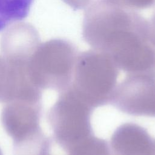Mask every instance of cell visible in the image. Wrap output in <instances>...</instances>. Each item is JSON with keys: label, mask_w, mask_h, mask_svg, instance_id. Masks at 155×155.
Instances as JSON below:
<instances>
[{"label": "cell", "mask_w": 155, "mask_h": 155, "mask_svg": "<svg viewBox=\"0 0 155 155\" xmlns=\"http://www.w3.org/2000/svg\"><path fill=\"white\" fill-rule=\"evenodd\" d=\"M82 36L94 50L111 55L137 42L148 40V21L109 0H95L84 13Z\"/></svg>", "instance_id": "obj_1"}, {"label": "cell", "mask_w": 155, "mask_h": 155, "mask_svg": "<svg viewBox=\"0 0 155 155\" xmlns=\"http://www.w3.org/2000/svg\"><path fill=\"white\" fill-rule=\"evenodd\" d=\"M42 99H14L4 105L1 122L13 140L14 155H43L50 153L52 139L40 126Z\"/></svg>", "instance_id": "obj_2"}, {"label": "cell", "mask_w": 155, "mask_h": 155, "mask_svg": "<svg viewBox=\"0 0 155 155\" xmlns=\"http://www.w3.org/2000/svg\"><path fill=\"white\" fill-rule=\"evenodd\" d=\"M107 53L89 50L78 54L70 87L94 110L110 104L119 74Z\"/></svg>", "instance_id": "obj_3"}, {"label": "cell", "mask_w": 155, "mask_h": 155, "mask_svg": "<svg viewBox=\"0 0 155 155\" xmlns=\"http://www.w3.org/2000/svg\"><path fill=\"white\" fill-rule=\"evenodd\" d=\"M78 50L70 42L53 39L37 46L26 66L28 80L35 87L60 93L72 82Z\"/></svg>", "instance_id": "obj_4"}, {"label": "cell", "mask_w": 155, "mask_h": 155, "mask_svg": "<svg viewBox=\"0 0 155 155\" xmlns=\"http://www.w3.org/2000/svg\"><path fill=\"white\" fill-rule=\"evenodd\" d=\"M93 110L70 86L59 93L47 119L53 140L65 152L94 134L91 122Z\"/></svg>", "instance_id": "obj_5"}, {"label": "cell", "mask_w": 155, "mask_h": 155, "mask_svg": "<svg viewBox=\"0 0 155 155\" xmlns=\"http://www.w3.org/2000/svg\"><path fill=\"white\" fill-rule=\"evenodd\" d=\"M110 104L130 116L155 117V79L126 76L117 84Z\"/></svg>", "instance_id": "obj_6"}, {"label": "cell", "mask_w": 155, "mask_h": 155, "mask_svg": "<svg viewBox=\"0 0 155 155\" xmlns=\"http://www.w3.org/2000/svg\"><path fill=\"white\" fill-rule=\"evenodd\" d=\"M110 145L113 155H154L155 139L143 127L125 122L113 132Z\"/></svg>", "instance_id": "obj_7"}, {"label": "cell", "mask_w": 155, "mask_h": 155, "mask_svg": "<svg viewBox=\"0 0 155 155\" xmlns=\"http://www.w3.org/2000/svg\"><path fill=\"white\" fill-rule=\"evenodd\" d=\"M34 0H0V31L28 16Z\"/></svg>", "instance_id": "obj_8"}, {"label": "cell", "mask_w": 155, "mask_h": 155, "mask_svg": "<svg viewBox=\"0 0 155 155\" xmlns=\"http://www.w3.org/2000/svg\"><path fill=\"white\" fill-rule=\"evenodd\" d=\"M67 155H113L110 143L94 134L79 142L67 153Z\"/></svg>", "instance_id": "obj_9"}, {"label": "cell", "mask_w": 155, "mask_h": 155, "mask_svg": "<svg viewBox=\"0 0 155 155\" xmlns=\"http://www.w3.org/2000/svg\"><path fill=\"white\" fill-rule=\"evenodd\" d=\"M17 78L7 61L0 56V102L7 103L13 99L17 90Z\"/></svg>", "instance_id": "obj_10"}, {"label": "cell", "mask_w": 155, "mask_h": 155, "mask_svg": "<svg viewBox=\"0 0 155 155\" xmlns=\"http://www.w3.org/2000/svg\"><path fill=\"white\" fill-rule=\"evenodd\" d=\"M121 7L130 10H140L149 8L155 4V0H109Z\"/></svg>", "instance_id": "obj_11"}, {"label": "cell", "mask_w": 155, "mask_h": 155, "mask_svg": "<svg viewBox=\"0 0 155 155\" xmlns=\"http://www.w3.org/2000/svg\"><path fill=\"white\" fill-rule=\"evenodd\" d=\"M74 10H81L87 7L91 0H62Z\"/></svg>", "instance_id": "obj_12"}, {"label": "cell", "mask_w": 155, "mask_h": 155, "mask_svg": "<svg viewBox=\"0 0 155 155\" xmlns=\"http://www.w3.org/2000/svg\"><path fill=\"white\" fill-rule=\"evenodd\" d=\"M148 40L155 47V10L150 21L148 22Z\"/></svg>", "instance_id": "obj_13"}, {"label": "cell", "mask_w": 155, "mask_h": 155, "mask_svg": "<svg viewBox=\"0 0 155 155\" xmlns=\"http://www.w3.org/2000/svg\"><path fill=\"white\" fill-rule=\"evenodd\" d=\"M0 155H3V153H2L1 148H0Z\"/></svg>", "instance_id": "obj_14"}, {"label": "cell", "mask_w": 155, "mask_h": 155, "mask_svg": "<svg viewBox=\"0 0 155 155\" xmlns=\"http://www.w3.org/2000/svg\"><path fill=\"white\" fill-rule=\"evenodd\" d=\"M44 155H51V154H50V153H47V154H45Z\"/></svg>", "instance_id": "obj_15"}, {"label": "cell", "mask_w": 155, "mask_h": 155, "mask_svg": "<svg viewBox=\"0 0 155 155\" xmlns=\"http://www.w3.org/2000/svg\"><path fill=\"white\" fill-rule=\"evenodd\" d=\"M154 155H155V152H154Z\"/></svg>", "instance_id": "obj_16"}]
</instances>
